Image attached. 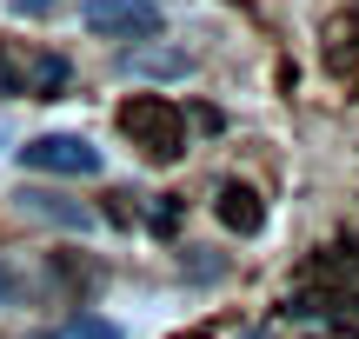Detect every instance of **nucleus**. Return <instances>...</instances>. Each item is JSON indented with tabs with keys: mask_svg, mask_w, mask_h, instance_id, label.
I'll return each instance as SVG.
<instances>
[{
	"mask_svg": "<svg viewBox=\"0 0 359 339\" xmlns=\"http://www.w3.org/2000/svg\"><path fill=\"white\" fill-rule=\"evenodd\" d=\"M120 133H127L154 167H173V160L187 153V113H180L167 93H133V100L120 106Z\"/></svg>",
	"mask_w": 359,
	"mask_h": 339,
	"instance_id": "f257e3e1",
	"label": "nucleus"
},
{
	"mask_svg": "<svg viewBox=\"0 0 359 339\" xmlns=\"http://www.w3.org/2000/svg\"><path fill=\"white\" fill-rule=\"evenodd\" d=\"M20 167L27 173H60V180H93L107 160H100V146L80 140V133H40V140L20 146Z\"/></svg>",
	"mask_w": 359,
	"mask_h": 339,
	"instance_id": "f03ea898",
	"label": "nucleus"
},
{
	"mask_svg": "<svg viewBox=\"0 0 359 339\" xmlns=\"http://www.w3.org/2000/svg\"><path fill=\"white\" fill-rule=\"evenodd\" d=\"M80 20L100 40H154L160 34V0H87Z\"/></svg>",
	"mask_w": 359,
	"mask_h": 339,
	"instance_id": "7ed1b4c3",
	"label": "nucleus"
},
{
	"mask_svg": "<svg viewBox=\"0 0 359 339\" xmlns=\"http://www.w3.org/2000/svg\"><path fill=\"white\" fill-rule=\"evenodd\" d=\"M114 67L120 74H140V80H180V74H193V53L187 47H160V40H133V47L114 53Z\"/></svg>",
	"mask_w": 359,
	"mask_h": 339,
	"instance_id": "20e7f679",
	"label": "nucleus"
},
{
	"mask_svg": "<svg viewBox=\"0 0 359 339\" xmlns=\"http://www.w3.org/2000/svg\"><path fill=\"white\" fill-rule=\"evenodd\" d=\"M20 213L27 220H47V226H67V233H93V226H100L93 207H80V200H67V193H47V186H27Z\"/></svg>",
	"mask_w": 359,
	"mask_h": 339,
	"instance_id": "39448f33",
	"label": "nucleus"
},
{
	"mask_svg": "<svg viewBox=\"0 0 359 339\" xmlns=\"http://www.w3.org/2000/svg\"><path fill=\"white\" fill-rule=\"evenodd\" d=\"M213 213H219V226H226V233H240V240H253L259 226H266V207H259V193L246 180H226L213 193Z\"/></svg>",
	"mask_w": 359,
	"mask_h": 339,
	"instance_id": "423d86ee",
	"label": "nucleus"
},
{
	"mask_svg": "<svg viewBox=\"0 0 359 339\" xmlns=\"http://www.w3.org/2000/svg\"><path fill=\"white\" fill-rule=\"evenodd\" d=\"M0 306H47V279L27 266V253H0Z\"/></svg>",
	"mask_w": 359,
	"mask_h": 339,
	"instance_id": "0eeeda50",
	"label": "nucleus"
},
{
	"mask_svg": "<svg viewBox=\"0 0 359 339\" xmlns=\"http://www.w3.org/2000/svg\"><path fill=\"white\" fill-rule=\"evenodd\" d=\"M67 87H74V67H67L60 53H34V60H27V93H34V100H60Z\"/></svg>",
	"mask_w": 359,
	"mask_h": 339,
	"instance_id": "6e6552de",
	"label": "nucleus"
},
{
	"mask_svg": "<svg viewBox=\"0 0 359 339\" xmlns=\"http://www.w3.org/2000/svg\"><path fill=\"white\" fill-rule=\"evenodd\" d=\"M0 93H7V100H13V93H27V60L7 47V40H0Z\"/></svg>",
	"mask_w": 359,
	"mask_h": 339,
	"instance_id": "1a4fd4ad",
	"label": "nucleus"
},
{
	"mask_svg": "<svg viewBox=\"0 0 359 339\" xmlns=\"http://www.w3.org/2000/svg\"><path fill=\"white\" fill-rule=\"evenodd\" d=\"M67 339H120V326H107V319H74Z\"/></svg>",
	"mask_w": 359,
	"mask_h": 339,
	"instance_id": "9d476101",
	"label": "nucleus"
},
{
	"mask_svg": "<svg viewBox=\"0 0 359 339\" xmlns=\"http://www.w3.org/2000/svg\"><path fill=\"white\" fill-rule=\"evenodd\" d=\"M187 273H193V279H219V253H206V247H193V260H187Z\"/></svg>",
	"mask_w": 359,
	"mask_h": 339,
	"instance_id": "9b49d317",
	"label": "nucleus"
},
{
	"mask_svg": "<svg viewBox=\"0 0 359 339\" xmlns=\"http://www.w3.org/2000/svg\"><path fill=\"white\" fill-rule=\"evenodd\" d=\"M147 220H154V226H160V233H173V226H180V200H160V207H154V213H147Z\"/></svg>",
	"mask_w": 359,
	"mask_h": 339,
	"instance_id": "f8f14e48",
	"label": "nucleus"
},
{
	"mask_svg": "<svg viewBox=\"0 0 359 339\" xmlns=\"http://www.w3.org/2000/svg\"><path fill=\"white\" fill-rule=\"evenodd\" d=\"M53 7H60V0H13V13H34V20H40V13H53Z\"/></svg>",
	"mask_w": 359,
	"mask_h": 339,
	"instance_id": "ddd939ff",
	"label": "nucleus"
}]
</instances>
